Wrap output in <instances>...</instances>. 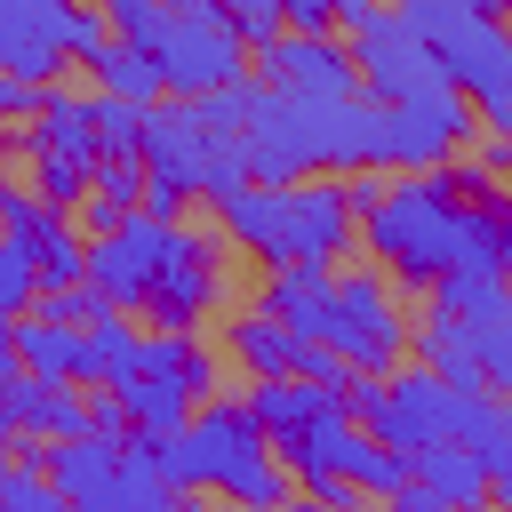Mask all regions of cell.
Masks as SVG:
<instances>
[{
    "label": "cell",
    "mask_w": 512,
    "mask_h": 512,
    "mask_svg": "<svg viewBox=\"0 0 512 512\" xmlns=\"http://www.w3.org/2000/svg\"><path fill=\"white\" fill-rule=\"evenodd\" d=\"M352 240L376 256L392 288H432L440 272H504L512 256V208L504 176L480 160H440V168H352Z\"/></svg>",
    "instance_id": "1"
},
{
    "label": "cell",
    "mask_w": 512,
    "mask_h": 512,
    "mask_svg": "<svg viewBox=\"0 0 512 512\" xmlns=\"http://www.w3.org/2000/svg\"><path fill=\"white\" fill-rule=\"evenodd\" d=\"M240 96V168L256 184L280 176H352L368 168V136H376V104L360 88L344 96H304L280 80H232Z\"/></svg>",
    "instance_id": "2"
},
{
    "label": "cell",
    "mask_w": 512,
    "mask_h": 512,
    "mask_svg": "<svg viewBox=\"0 0 512 512\" xmlns=\"http://www.w3.org/2000/svg\"><path fill=\"white\" fill-rule=\"evenodd\" d=\"M208 208H216L224 248L248 256V264H264V272L352 256V192H344V176H280V184L240 176Z\"/></svg>",
    "instance_id": "3"
},
{
    "label": "cell",
    "mask_w": 512,
    "mask_h": 512,
    "mask_svg": "<svg viewBox=\"0 0 512 512\" xmlns=\"http://www.w3.org/2000/svg\"><path fill=\"white\" fill-rule=\"evenodd\" d=\"M152 456H160V472L176 480V496H192V488H216V496H232V504H288L296 496V480H288V464L272 456V440H264V424L248 416V400H200L176 432H160L152 440Z\"/></svg>",
    "instance_id": "4"
},
{
    "label": "cell",
    "mask_w": 512,
    "mask_h": 512,
    "mask_svg": "<svg viewBox=\"0 0 512 512\" xmlns=\"http://www.w3.org/2000/svg\"><path fill=\"white\" fill-rule=\"evenodd\" d=\"M136 168L152 184H176L184 200H216L232 192L240 168V96L208 88V96H152L144 104V136H136Z\"/></svg>",
    "instance_id": "5"
},
{
    "label": "cell",
    "mask_w": 512,
    "mask_h": 512,
    "mask_svg": "<svg viewBox=\"0 0 512 512\" xmlns=\"http://www.w3.org/2000/svg\"><path fill=\"white\" fill-rule=\"evenodd\" d=\"M392 8L416 24V40L432 48L440 80L472 104V120L512 128V40H504V24L464 8V0H392Z\"/></svg>",
    "instance_id": "6"
},
{
    "label": "cell",
    "mask_w": 512,
    "mask_h": 512,
    "mask_svg": "<svg viewBox=\"0 0 512 512\" xmlns=\"http://www.w3.org/2000/svg\"><path fill=\"white\" fill-rule=\"evenodd\" d=\"M96 392H112L120 432L160 440L216 392V352L200 344V328H152V336H136V360L112 384H96Z\"/></svg>",
    "instance_id": "7"
},
{
    "label": "cell",
    "mask_w": 512,
    "mask_h": 512,
    "mask_svg": "<svg viewBox=\"0 0 512 512\" xmlns=\"http://www.w3.org/2000/svg\"><path fill=\"white\" fill-rule=\"evenodd\" d=\"M480 384H448V376H432L424 360L416 368H376V376H352L344 384V408L392 448V456H416V448H432V440H456V424H464V400H472Z\"/></svg>",
    "instance_id": "8"
},
{
    "label": "cell",
    "mask_w": 512,
    "mask_h": 512,
    "mask_svg": "<svg viewBox=\"0 0 512 512\" xmlns=\"http://www.w3.org/2000/svg\"><path fill=\"white\" fill-rule=\"evenodd\" d=\"M312 344L336 352L352 376H376L408 352V320H400V296L384 272H328V304L312 320Z\"/></svg>",
    "instance_id": "9"
},
{
    "label": "cell",
    "mask_w": 512,
    "mask_h": 512,
    "mask_svg": "<svg viewBox=\"0 0 512 512\" xmlns=\"http://www.w3.org/2000/svg\"><path fill=\"white\" fill-rule=\"evenodd\" d=\"M272 456L288 464V480H320V472H328V480H352L360 496H392L400 472H408V456H392L344 400L320 408L312 424H296L288 440H272Z\"/></svg>",
    "instance_id": "10"
},
{
    "label": "cell",
    "mask_w": 512,
    "mask_h": 512,
    "mask_svg": "<svg viewBox=\"0 0 512 512\" xmlns=\"http://www.w3.org/2000/svg\"><path fill=\"white\" fill-rule=\"evenodd\" d=\"M104 144H96V112L80 88H40L32 104V128H24V168H32V192L56 200V208H80L88 200V176H96Z\"/></svg>",
    "instance_id": "11"
},
{
    "label": "cell",
    "mask_w": 512,
    "mask_h": 512,
    "mask_svg": "<svg viewBox=\"0 0 512 512\" xmlns=\"http://www.w3.org/2000/svg\"><path fill=\"white\" fill-rule=\"evenodd\" d=\"M144 56L160 64V96H208V88H232L248 72V40L224 24L216 0H192V8L168 0V16H160Z\"/></svg>",
    "instance_id": "12"
},
{
    "label": "cell",
    "mask_w": 512,
    "mask_h": 512,
    "mask_svg": "<svg viewBox=\"0 0 512 512\" xmlns=\"http://www.w3.org/2000/svg\"><path fill=\"white\" fill-rule=\"evenodd\" d=\"M104 40V16L80 0H0V72H24L40 88L64 72V56L88 64Z\"/></svg>",
    "instance_id": "13"
},
{
    "label": "cell",
    "mask_w": 512,
    "mask_h": 512,
    "mask_svg": "<svg viewBox=\"0 0 512 512\" xmlns=\"http://www.w3.org/2000/svg\"><path fill=\"white\" fill-rule=\"evenodd\" d=\"M480 136L472 104L456 88H424V96H392L376 104V136H368V168H440Z\"/></svg>",
    "instance_id": "14"
},
{
    "label": "cell",
    "mask_w": 512,
    "mask_h": 512,
    "mask_svg": "<svg viewBox=\"0 0 512 512\" xmlns=\"http://www.w3.org/2000/svg\"><path fill=\"white\" fill-rule=\"evenodd\" d=\"M224 280H232V248H224V232H192L184 216L168 224V248H160V264H152V288H144V320H160V328H200L216 304H224Z\"/></svg>",
    "instance_id": "15"
},
{
    "label": "cell",
    "mask_w": 512,
    "mask_h": 512,
    "mask_svg": "<svg viewBox=\"0 0 512 512\" xmlns=\"http://www.w3.org/2000/svg\"><path fill=\"white\" fill-rule=\"evenodd\" d=\"M352 80H360V96L368 104H392V96H424V88H448L440 80V64H432V48L416 40V24L400 16V8H368V16H352Z\"/></svg>",
    "instance_id": "16"
},
{
    "label": "cell",
    "mask_w": 512,
    "mask_h": 512,
    "mask_svg": "<svg viewBox=\"0 0 512 512\" xmlns=\"http://www.w3.org/2000/svg\"><path fill=\"white\" fill-rule=\"evenodd\" d=\"M416 360L448 384H488L504 392L512 384V312H480V320H456V312H424L408 328Z\"/></svg>",
    "instance_id": "17"
},
{
    "label": "cell",
    "mask_w": 512,
    "mask_h": 512,
    "mask_svg": "<svg viewBox=\"0 0 512 512\" xmlns=\"http://www.w3.org/2000/svg\"><path fill=\"white\" fill-rule=\"evenodd\" d=\"M224 360L240 368V376H312V384H352V368L336 360V352H320L312 336H296L288 320H272L264 304H248V312H232L224 320Z\"/></svg>",
    "instance_id": "18"
},
{
    "label": "cell",
    "mask_w": 512,
    "mask_h": 512,
    "mask_svg": "<svg viewBox=\"0 0 512 512\" xmlns=\"http://www.w3.org/2000/svg\"><path fill=\"white\" fill-rule=\"evenodd\" d=\"M0 240L24 248L40 288L80 280V224H72V208H56V200H40L32 184H8V176H0Z\"/></svg>",
    "instance_id": "19"
},
{
    "label": "cell",
    "mask_w": 512,
    "mask_h": 512,
    "mask_svg": "<svg viewBox=\"0 0 512 512\" xmlns=\"http://www.w3.org/2000/svg\"><path fill=\"white\" fill-rule=\"evenodd\" d=\"M120 464H128V432H64V440H40V472H48V488L64 496V504H96V512H112V496H120Z\"/></svg>",
    "instance_id": "20"
},
{
    "label": "cell",
    "mask_w": 512,
    "mask_h": 512,
    "mask_svg": "<svg viewBox=\"0 0 512 512\" xmlns=\"http://www.w3.org/2000/svg\"><path fill=\"white\" fill-rule=\"evenodd\" d=\"M392 504H408V512H480V504H496V488H488V472H480V456H472V448L432 440V448H416V456H408V472H400Z\"/></svg>",
    "instance_id": "21"
},
{
    "label": "cell",
    "mask_w": 512,
    "mask_h": 512,
    "mask_svg": "<svg viewBox=\"0 0 512 512\" xmlns=\"http://www.w3.org/2000/svg\"><path fill=\"white\" fill-rule=\"evenodd\" d=\"M256 56H264V80L304 88V96H344V88H360V80H352V48L328 40V32H296V24H280Z\"/></svg>",
    "instance_id": "22"
},
{
    "label": "cell",
    "mask_w": 512,
    "mask_h": 512,
    "mask_svg": "<svg viewBox=\"0 0 512 512\" xmlns=\"http://www.w3.org/2000/svg\"><path fill=\"white\" fill-rule=\"evenodd\" d=\"M0 408L16 440H64L88 424V392L64 376H32V368H0Z\"/></svg>",
    "instance_id": "23"
},
{
    "label": "cell",
    "mask_w": 512,
    "mask_h": 512,
    "mask_svg": "<svg viewBox=\"0 0 512 512\" xmlns=\"http://www.w3.org/2000/svg\"><path fill=\"white\" fill-rule=\"evenodd\" d=\"M16 368L80 384V320H64V312H40V304H24V312H16Z\"/></svg>",
    "instance_id": "24"
},
{
    "label": "cell",
    "mask_w": 512,
    "mask_h": 512,
    "mask_svg": "<svg viewBox=\"0 0 512 512\" xmlns=\"http://www.w3.org/2000/svg\"><path fill=\"white\" fill-rule=\"evenodd\" d=\"M256 392H248V416L264 424V440H288L296 424H312L320 408H336L344 392L336 384H312V376H248Z\"/></svg>",
    "instance_id": "25"
},
{
    "label": "cell",
    "mask_w": 512,
    "mask_h": 512,
    "mask_svg": "<svg viewBox=\"0 0 512 512\" xmlns=\"http://www.w3.org/2000/svg\"><path fill=\"white\" fill-rule=\"evenodd\" d=\"M136 320L120 312V304H104L96 320H80V384H112L128 360H136Z\"/></svg>",
    "instance_id": "26"
},
{
    "label": "cell",
    "mask_w": 512,
    "mask_h": 512,
    "mask_svg": "<svg viewBox=\"0 0 512 512\" xmlns=\"http://www.w3.org/2000/svg\"><path fill=\"white\" fill-rule=\"evenodd\" d=\"M88 72H96L104 96H128V104H152V96H160V64H152L144 48H128V40H104V48L88 56Z\"/></svg>",
    "instance_id": "27"
},
{
    "label": "cell",
    "mask_w": 512,
    "mask_h": 512,
    "mask_svg": "<svg viewBox=\"0 0 512 512\" xmlns=\"http://www.w3.org/2000/svg\"><path fill=\"white\" fill-rule=\"evenodd\" d=\"M424 296H432V312H456V320H480V312H512V304H504V272H440Z\"/></svg>",
    "instance_id": "28"
},
{
    "label": "cell",
    "mask_w": 512,
    "mask_h": 512,
    "mask_svg": "<svg viewBox=\"0 0 512 512\" xmlns=\"http://www.w3.org/2000/svg\"><path fill=\"white\" fill-rule=\"evenodd\" d=\"M88 112H96V144H104V160H136V136H144V104H128V96H88Z\"/></svg>",
    "instance_id": "29"
},
{
    "label": "cell",
    "mask_w": 512,
    "mask_h": 512,
    "mask_svg": "<svg viewBox=\"0 0 512 512\" xmlns=\"http://www.w3.org/2000/svg\"><path fill=\"white\" fill-rule=\"evenodd\" d=\"M0 504H16V512H48V504H56V488H48V472H40V440L24 448V464H16V448H8V464H0Z\"/></svg>",
    "instance_id": "30"
},
{
    "label": "cell",
    "mask_w": 512,
    "mask_h": 512,
    "mask_svg": "<svg viewBox=\"0 0 512 512\" xmlns=\"http://www.w3.org/2000/svg\"><path fill=\"white\" fill-rule=\"evenodd\" d=\"M96 16H104V32H112V40H128V48H152V32H160L168 0H104Z\"/></svg>",
    "instance_id": "31"
},
{
    "label": "cell",
    "mask_w": 512,
    "mask_h": 512,
    "mask_svg": "<svg viewBox=\"0 0 512 512\" xmlns=\"http://www.w3.org/2000/svg\"><path fill=\"white\" fill-rule=\"evenodd\" d=\"M32 296H40V272L24 264V248H16V240H0V320H16Z\"/></svg>",
    "instance_id": "32"
},
{
    "label": "cell",
    "mask_w": 512,
    "mask_h": 512,
    "mask_svg": "<svg viewBox=\"0 0 512 512\" xmlns=\"http://www.w3.org/2000/svg\"><path fill=\"white\" fill-rule=\"evenodd\" d=\"M216 8H224V24H232L248 48H264V40L280 32V0H216Z\"/></svg>",
    "instance_id": "33"
},
{
    "label": "cell",
    "mask_w": 512,
    "mask_h": 512,
    "mask_svg": "<svg viewBox=\"0 0 512 512\" xmlns=\"http://www.w3.org/2000/svg\"><path fill=\"white\" fill-rule=\"evenodd\" d=\"M296 488H304L312 504H336V512H344V504H360V488H352V480H328V472H320V480H296Z\"/></svg>",
    "instance_id": "34"
},
{
    "label": "cell",
    "mask_w": 512,
    "mask_h": 512,
    "mask_svg": "<svg viewBox=\"0 0 512 512\" xmlns=\"http://www.w3.org/2000/svg\"><path fill=\"white\" fill-rule=\"evenodd\" d=\"M480 168H488V176H504V168H512V144H504V128H488V144H480Z\"/></svg>",
    "instance_id": "35"
},
{
    "label": "cell",
    "mask_w": 512,
    "mask_h": 512,
    "mask_svg": "<svg viewBox=\"0 0 512 512\" xmlns=\"http://www.w3.org/2000/svg\"><path fill=\"white\" fill-rule=\"evenodd\" d=\"M376 0H328V24H352V16H368Z\"/></svg>",
    "instance_id": "36"
},
{
    "label": "cell",
    "mask_w": 512,
    "mask_h": 512,
    "mask_svg": "<svg viewBox=\"0 0 512 512\" xmlns=\"http://www.w3.org/2000/svg\"><path fill=\"white\" fill-rule=\"evenodd\" d=\"M0 368H16V320H0Z\"/></svg>",
    "instance_id": "37"
},
{
    "label": "cell",
    "mask_w": 512,
    "mask_h": 512,
    "mask_svg": "<svg viewBox=\"0 0 512 512\" xmlns=\"http://www.w3.org/2000/svg\"><path fill=\"white\" fill-rule=\"evenodd\" d=\"M464 8H480V16H504V0H464Z\"/></svg>",
    "instance_id": "38"
},
{
    "label": "cell",
    "mask_w": 512,
    "mask_h": 512,
    "mask_svg": "<svg viewBox=\"0 0 512 512\" xmlns=\"http://www.w3.org/2000/svg\"><path fill=\"white\" fill-rule=\"evenodd\" d=\"M0 176H8V136H0Z\"/></svg>",
    "instance_id": "39"
},
{
    "label": "cell",
    "mask_w": 512,
    "mask_h": 512,
    "mask_svg": "<svg viewBox=\"0 0 512 512\" xmlns=\"http://www.w3.org/2000/svg\"><path fill=\"white\" fill-rule=\"evenodd\" d=\"M0 464H8V432H0Z\"/></svg>",
    "instance_id": "40"
}]
</instances>
